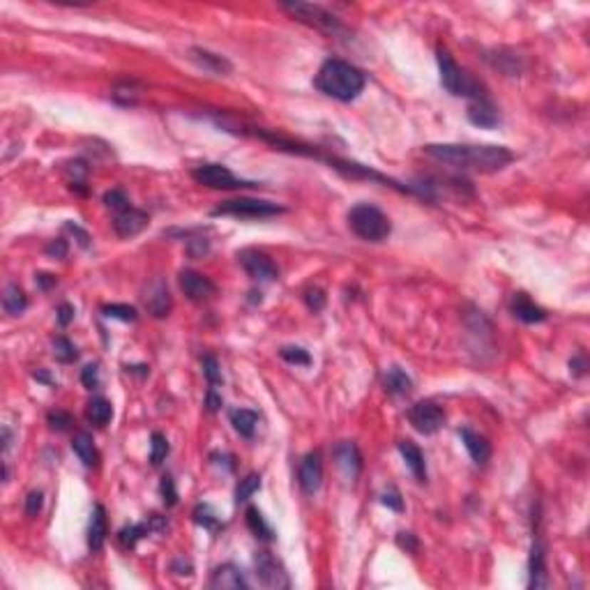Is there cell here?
I'll return each instance as SVG.
<instances>
[{
    "mask_svg": "<svg viewBox=\"0 0 590 590\" xmlns=\"http://www.w3.org/2000/svg\"><path fill=\"white\" fill-rule=\"evenodd\" d=\"M425 152L440 164H450L455 169L496 173L514 160V155L503 145H473V143H429Z\"/></svg>",
    "mask_w": 590,
    "mask_h": 590,
    "instance_id": "1",
    "label": "cell"
},
{
    "mask_svg": "<svg viewBox=\"0 0 590 590\" xmlns=\"http://www.w3.org/2000/svg\"><path fill=\"white\" fill-rule=\"evenodd\" d=\"M316 88L332 100L353 102L365 90V74L356 65L339 61V58H330L321 65L316 74Z\"/></svg>",
    "mask_w": 590,
    "mask_h": 590,
    "instance_id": "2",
    "label": "cell"
},
{
    "mask_svg": "<svg viewBox=\"0 0 590 590\" xmlns=\"http://www.w3.org/2000/svg\"><path fill=\"white\" fill-rule=\"evenodd\" d=\"M438 72H440V83L442 88L450 93V95H457V97H470V100H482V97H487L485 90H482V86L475 81L473 76L466 74L461 67L455 63V58H452L445 48H438Z\"/></svg>",
    "mask_w": 590,
    "mask_h": 590,
    "instance_id": "3",
    "label": "cell"
},
{
    "mask_svg": "<svg viewBox=\"0 0 590 590\" xmlns=\"http://www.w3.org/2000/svg\"><path fill=\"white\" fill-rule=\"evenodd\" d=\"M348 226H351V231L358 235V238L367 240V242L385 240L390 235V231H392L390 219L378 208H373V205H369V203H360V205H356V208H351Z\"/></svg>",
    "mask_w": 590,
    "mask_h": 590,
    "instance_id": "4",
    "label": "cell"
},
{
    "mask_svg": "<svg viewBox=\"0 0 590 590\" xmlns=\"http://www.w3.org/2000/svg\"><path fill=\"white\" fill-rule=\"evenodd\" d=\"M284 208L270 201L259 199H231L212 210V217H240V219H268L281 214Z\"/></svg>",
    "mask_w": 590,
    "mask_h": 590,
    "instance_id": "5",
    "label": "cell"
},
{
    "mask_svg": "<svg viewBox=\"0 0 590 590\" xmlns=\"http://www.w3.org/2000/svg\"><path fill=\"white\" fill-rule=\"evenodd\" d=\"M281 9H286L291 16H295L298 21L307 24L316 31L326 33V35H339L343 33V24L337 16L330 14L328 9H323L321 5H311V3H281Z\"/></svg>",
    "mask_w": 590,
    "mask_h": 590,
    "instance_id": "6",
    "label": "cell"
},
{
    "mask_svg": "<svg viewBox=\"0 0 590 590\" xmlns=\"http://www.w3.org/2000/svg\"><path fill=\"white\" fill-rule=\"evenodd\" d=\"M192 178L208 187V190H240V187H257L254 182L240 180L226 169L224 164H201L192 171Z\"/></svg>",
    "mask_w": 590,
    "mask_h": 590,
    "instance_id": "7",
    "label": "cell"
},
{
    "mask_svg": "<svg viewBox=\"0 0 590 590\" xmlns=\"http://www.w3.org/2000/svg\"><path fill=\"white\" fill-rule=\"evenodd\" d=\"M254 567H257L259 584L272 590H286L291 588V579L286 574V569L274 558L270 552H259L254 558Z\"/></svg>",
    "mask_w": 590,
    "mask_h": 590,
    "instance_id": "8",
    "label": "cell"
},
{
    "mask_svg": "<svg viewBox=\"0 0 590 590\" xmlns=\"http://www.w3.org/2000/svg\"><path fill=\"white\" fill-rule=\"evenodd\" d=\"M408 420H410V425L420 431V434L431 436V434H436L442 425H445V413H442V408L436 406L434 401H418L415 406H410Z\"/></svg>",
    "mask_w": 590,
    "mask_h": 590,
    "instance_id": "9",
    "label": "cell"
},
{
    "mask_svg": "<svg viewBox=\"0 0 590 590\" xmlns=\"http://www.w3.org/2000/svg\"><path fill=\"white\" fill-rule=\"evenodd\" d=\"M238 259H240V265L244 268V272H247L252 279H257V281H274L277 279V265L272 263L270 257H265L263 252L244 249Z\"/></svg>",
    "mask_w": 590,
    "mask_h": 590,
    "instance_id": "10",
    "label": "cell"
},
{
    "mask_svg": "<svg viewBox=\"0 0 590 590\" xmlns=\"http://www.w3.org/2000/svg\"><path fill=\"white\" fill-rule=\"evenodd\" d=\"M180 289L192 302H208L212 295L217 293V286H214L205 274L194 272V270L180 272Z\"/></svg>",
    "mask_w": 590,
    "mask_h": 590,
    "instance_id": "11",
    "label": "cell"
},
{
    "mask_svg": "<svg viewBox=\"0 0 590 590\" xmlns=\"http://www.w3.org/2000/svg\"><path fill=\"white\" fill-rule=\"evenodd\" d=\"M143 302H145V309L150 311L155 319L169 316V311L173 307L169 286H166L162 279H155L152 284H148V291L143 295Z\"/></svg>",
    "mask_w": 590,
    "mask_h": 590,
    "instance_id": "12",
    "label": "cell"
},
{
    "mask_svg": "<svg viewBox=\"0 0 590 590\" xmlns=\"http://www.w3.org/2000/svg\"><path fill=\"white\" fill-rule=\"evenodd\" d=\"M298 480H300V487L304 494H316L319 491L321 482H323V461H321L319 452H309V455L302 459Z\"/></svg>",
    "mask_w": 590,
    "mask_h": 590,
    "instance_id": "13",
    "label": "cell"
},
{
    "mask_svg": "<svg viewBox=\"0 0 590 590\" xmlns=\"http://www.w3.org/2000/svg\"><path fill=\"white\" fill-rule=\"evenodd\" d=\"M145 226H148V214L136 208H127L113 217V231L120 235V238H134V235H139Z\"/></svg>",
    "mask_w": 590,
    "mask_h": 590,
    "instance_id": "14",
    "label": "cell"
},
{
    "mask_svg": "<svg viewBox=\"0 0 590 590\" xmlns=\"http://www.w3.org/2000/svg\"><path fill=\"white\" fill-rule=\"evenodd\" d=\"M247 586L249 584H247V579H244L242 569L235 567L233 563L219 565L210 576V588H217V590H240Z\"/></svg>",
    "mask_w": 590,
    "mask_h": 590,
    "instance_id": "15",
    "label": "cell"
},
{
    "mask_svg": "<svg viewBox=\"0 0 590 590\" xmlns=\"http://www.w3.org/2000/svg\"><path fill=\"white\" fill-rule=\"evenodd\" d=\"M334 459H337V466L343 470V475L356 480L362 470V457L356 442H339L334 447Z\"/></svg>",
    "mask_w": 590,
    "mask_h": 590,
    "instance_id": "16",
    "label": "cell"
},
{
    "mask_svg": "<svg viewBox=\"0 0 590 590\" xmlns=\"http://www.w3.org/2000/svg\"><path fill=\"white\" fill-rule=\"evenodd\" d=\"M509 311L514 314L519 321L524 323H542L547 321V311L542 307H537V304L528 298L526 293H514L512 300H509Z\"/></svg>",
    "mask_w": 590,
    "mask_h": 590,
    "instance_id": "17",
    "label": "cell"
},
{
    "mask_svg": "<svg viewBox=\"0 0 590 590\" xmlns=\"http://www.w3.org/2000/svg\"><path fill=\"white\" fill-rule=\"evenodd\" d=\"M459 436L464 440V447L468 450L470 459H473L477 466H485L491 457V442L473 429H461Z\"/></svg>",
    "mask_w": 590,
    "mask_h": 590,
    "instance_id": "18",
    "label": "cell"
},
{
    "mask_svg": "<svg viewBox=\"0 0 590 590\" xmlns=\"http://www.w3.org/2000/svg\"><path fill=\"white\" fill-rule=\"evenodd\" d=\"M468 120L477 125V127H496L500 123V115L496 111V106L489 102V97H482V100H475L468 106Z\"/></svg>",
    "mask_w": 590,
    "mask_h": 590,
    "instance_id": "19",
    "label": "cell"
},
{
    "mask_svg": "<svg viewBox=\"0 0 590 590\" xmlns=\"http://www.w3.org/2000/svg\"><path fill=\"white\" fill-rule=\"evenodd\" d=\"M547 554H544V544L533 542V549H530V560H528V569H530V588H544L547 586Z\"/></svg>",
    "mask_w": 590,
    "mask_h": 590,
    "instance_id": "20",
    "label": "cell"
},
{
    "mask_svg": "<svg viewBox=\"0 0 590 590\" xmlns=\"http://www.w3.org/2000/svg\"><path fill=\"white\" fill-rule=\"evenodd\" d=\"M399 452L401 457H404L406 466L410 468V473L415 475L418 482H427V464H425V455H422V450L415 445V442L410 440H401L399 442Z\"/></svg>",
    "mask_w": 590,
    "mask_h": 590,
    "instance_id": "21",
    "label": "cell"
},
{
    "mask_svg": "<svg viewBox=\"0 0 590 590\" xmlns=\"http://www.w3.org/2000/svg\"><path fill=\"white\" fill-rule=\"evenodd\" d=\"M104 539H106V512L102 505H95L90 514V524H88V547L93 552H100L104 547Z\"/></svg>",
    "mask_w": 590,
    "mask_h": 590,
    "instance_id": "22",
    "label": "cell"
},
{
    "mask_svg": "<svg viewBox=\"0 0 590 590\" xmlns=\"http://www.w3.org/2000/svg\"><path fill=\"white\" fill-rule=\"evenodd\" d=\"M192 61L196 65H201L203 70H208V72H214V74H229L233 67L231 63L226 61V58L217 56V53H210V51H205V48H192Z\"/></svg>",
    "mask_w": 590,
    "mask_h": 590,
    "instance_id": "23",
    "label": "cell"
},
{
    "mask_svg": "<svg viewBox=\"0 0 590 590\" xmlns=\"http://www.w3.org/2000/svg\"><path fill=\"white\" fill-rule=\"evenodd\" d=\"M72 447L76 452V457L83 461V466L88 468H95L100 464V452H97L95 442H93V436L81 431V434H76L74 440H72Z\"/></svg>",
    "mask_w": 590,
    "mask_h": 590,
    "instance_id": "24",
    "label": "cell"
},
{
    "mask_svg": "<svg viewBox=\"0 0 590 590\" xmlns=\"http://www.w3.org/2000/svg\"><path fill=\"white\" fill-rule=\"evenodd\" d=\"M231 425L240 436L252 438L254 431L259 427V415L247 408H235V410H231Z\"/></svg>",
    "mask_w": 590,
    "mask_h": 590,
    "instance_id": "25",
    "label": "cell"
},
{
    "mask_svg": "<svg viewBox=\"0 0 590 590\" xmlns=\"http://www.w3.org/2000/svg\"><path fill=\"white\" fill-rule=\"evenodd\" d=\"M3 307L9 316H19V314H24L26 307H28V298L26 293L21 291L19 284H7L5 291H3Z\"/></svg>",
    "mask_w": 590,
    "mask_h": 590,
    "instance_id": "26",
    "label": "cell"
},
{
    "mask_svg": "<svg viewBox=\"0 0 590 590\" xmlns=\"http://www.w3.org/2000/svg\"><path fill=\"white\" fill-rule=\"evenodd\" d=\"M383 383H385V390L390 395H408L413 390V381L406 371H401L399 367H392L385 371V376H383Z\"/></svg>",
    "mask_w": 590,
    "mask_h": 590,
    "instance_id": "27",
    "label": "cell"
},
{
    "mask_svg": "<svg viewBox=\"0 0 590 590\" xmlns=\"http://www.w3.org/2000/svg\"><path fill=\"white\" fill-rule=\"evenodd\" d=\"M86 415H88V420H90L95 427H106L111 422V418H113V408H111V404L104 397H95L90 404H88Z\"/></svg>",
    "mask_w": 590,
    "mask_h": 590,
    "instance_id": "28",
    "label": "cell"
},
{
    "mask_svg": "<svg viewBox=\"0 0 590 590\" xmlns=\"http://www.w3.org/2000/svg\"><path fill=\"white\" fill-rule=\"evenodd\" d=\"M244 517H247V526H249V530H252L254 535H257L259 539H263V542H272V539H274V530L270 528V524L263 519V514L259 512L257 507H249Z\"/></svg>",
    "mask_w": 590,
    "mask_h": 590,
    "instance_id": "29",
    "label": "cell"
},
{
    "mask_svg": "<svg viewBox=\"0 0 590 590\" xmlns=\"http://www.w3.org/2000/svg\"><path fill=\"white\" fill-rule=\"evenodd\" d=\"M150 524L148 521H143V524H132V526H125L120 530V535H118V539H120V544L125 549H134L136 542H139L141 537H145L148 533H150Z\"/></svg>",
    "mask_w": 590,
    "mask_h": 590,
    "instance_id": "30",
    "label": "cell"
},
{
    "mask_svg": "<svg viewBox=\"0 0 590 590\" xmlns=\"http://www.w3.org/2000/svg\"><path fill=\"white\" fill-rule=\"evenodd\" d=\"M152 442H150V464L152 466H160L162 461L169 457V440H166V436L164 434H160V431H155L152 434V438H150Z\"/></svg>",
    "mask_w": 590,
    "mask_h": 590,
    "instance_id": "31",
    "label": "cell"
},
{
    "mask_svg": "<svg viewBox=\"0 0 590 590\" xmlns=\"http://www.w3.org/2000/svg\"><path fill=\"white\" fill-rule=\"evenodd\" d=\"M259 489H261V477L257 473H252L244 480H240L238 489H235V503H244V500H249Z\"/></svg>",
    "mask_w": 590,
    "mask_h": 590,
    "instance_id": "32",
    "label": "cell"
},
{
    "mask_svg": "<svg viewBox=\"0 0 590 590\" xmlns=\"http://www.w3.org/2000/svg\"><path fill=\"white\" fill-rule=\"evenodd\" d=\"M194 521H196L199 526L208 528V530H219V528H222L217 514H214V509H212L210 505H205V503L194 509Z\"/></svg>",
    "mask_w": 590,
    "mask_h": 590,
    "instance_id": "33",
    "label": "cell"
},
{
    "mask_svg": "<svg viewBox=\"0 0 590 590\" xmlns=\"http://www.w3.org/2000/svg\"><path fill=\"white\" fill-rule=\"evenodd\" d=\"M279 356H281V360H286L289 365H302V367L311 365V356L300 346H284L279 351Z\"/></svg>",
    "mask_w": 590,
    "mask_h": 590,
    "instance_id": "34",
    "label": "cell"
},
{
    "mask_svg": "<svg viewBox=\"0 0 590 590\" xmlns=\"http://www.w3.org/2000/svg\"><path fill=\"white\" fill-rule=\"evenodd\" d=\"M53 356L61 360V362H72L76 360V348H74V343L67 339V337H56L53 341Z\"/></svg>",
    "mask_w": 590,
    "mask_h": 590,
    "instance_id": "35",
    "label": "cell"
},
{
    "mask_svg": "<svg viewBox=\"0 0 590 590\" xmlns=\"http://www.w3.org/2000/svg\"><path fill=\"white\" fill-rule=\"evenodd\" d=\"M102 311H104V316L118 319V321H125V323L136 321V309L130 307V304H106V307H104Z\"/></svg>",
    "mask_w": 590,
    "mask_h": 590,
    "instance_id": "36",
    "label": "cell"
},
{
    "mask_svg": "<svg viewBox=\"0 0 590 590\" xmlns=\"http://www.w3.org/2000/svg\"><path fill=\"white\" fill-rule=\"evenodd\" d=\"M46 422H48V427L56 429V431H67L72 425H74V420L70 413H65V410H51L46 415Z\"/></svg>",
    "mask_w": 590,
    "mask_h": 590,
    "instance_id": "37",
    "label": "cell"
},
{
    "mask_svg": "<svg viewBox=\"0 0 590 590\" xmlns=\"http://www.w3.org/2000/svg\"><path fill=\"white\" fill-rule=\"evenodd\" d=\"M203 373H205V378H208L210 385H219L222 383V369H219L217 358H212V356L203 358Z\"/></svg>",
    "mask_w": 590,
    "mask_h": 590,
    "instance_id": "38",
    "label": "cell"
},
{
    "mask_svg": "<svg viewBox=\"0 0 590 590\" xmlns=\"http://www.w3.org/2000/svg\"><path fill=\"white\" fill-rule=\"evenodd\" d=\"M160 491H162V498H164V505L166 507H173L175 503H178V491H175V482H173L171 475H164L162 477Z\"/></svg>",
    "mask_w": 590,
    "mask_h": 590,
    "instance_id": "39",
    "label": "cell"
},
{
    "mask_svg": "<svg viewBox=\"0 0 590 590\" xmlns=\"http://www.w3.org/2000/svg\"><path fill=\"white\" fill-rule=\"evenodd\" d=\"M104 203L109 205L111 210H118V212H123L130 208V201H127V194L120 192V190H111V192H106L104 194Z\"/></svg>",
    "mask_w": 590,
    "mask_h": 590,
    "instance_id": "40",
    "label": "cell"
},
{
    "mask_svg": "<svg viewBox=\"0 0 590 590\" xmlns=\"http://www.w3.org/2000/svg\"><path fill=\"white\" fill-rule=\"evenodd\" d=\"M304 302H307L309 309L321 311L323 307H326V295H323L321 289H309V291H304Z\"/></svg>",
    "mask_w": 590,
    "mask_h": 590,
    "instance_id": "41",
    "label": "cell"
},
{
    "mask_svg": "<svg viewBox=\"0 0 590 590\" xmlns=\"http://www.w3.org/2000/svg\"><path fill=\"white\" fill-rule=\"evenodd\" d=\"M81 383H83L88 390H97V388H100V369H97V365H88L81 371Z\"/></svg>",
    "mask_w": 590,
    "mask_h": 590,
    "instance_id": "42",
    "label": "cell"
},
{
    "mask_svg": "<svg viewBox=\"0 0 590 590\" xmlns=\"http://www.w3.org/2000/svg\"><path fill=\"white\" fill-rule=\"evenodd\" d=\"M42 503H44V496L42 491H31L26 498V514L28 517H37L39 509H42Z\"/></svg>",
    "mask_w": 590,
    "mask_h": 590,
    "instance_id": "43",
    "label": "cell"
},
{
    "mask_svg": "<svg viewBox=\"0 0 590 590\" xmlns=\"http://www.w3.org/2000/svg\"><path fill=\"white\" fill-rule=\"evenodd\" d=\"M381 503L385 505V507H390V509H395V512H401V509H404V503H401V496L397 494L395 489L385 491V494H383V498H381Z\"/></svg>",
    "mask_w": 590,
    "mask_h": 590,
    "instance_id": "44",
    "label": "cell"
},
{
    "mask_svg": "<svg viewBox=\"0 0 590 590\" xmlns=\"http://www.w3.org/2000/svg\"><path fill=\"white\" fill-rule=\"evenodd\" d=\"M74 319V307H70V304H61L58 307V323H61L63 328H67L72 323Z\"/></svg>",
    "mask_w": 590,
    "mask_h": 590,
    "instance_id": "45",
    "label": "cell"
},
{
    "mask_svg": "<svg viewBox=\"0 0 590 590\" xmlns=\"http://www.w3.org/2000/svg\"><path fill=\"white\" fill-rule=\"evenodd\" d=\"M397 544L401 549H406V552H415V549H418V539L413 537V533H399Z\"/></svg>",
    "mask_w": 590,
    "mask_h": 590,
    "instance_id": "46",
    "label": "cell"
},
{
    "mask_svg": "<svg viewBox=\"0 0 590 590\" xmlns=\"http://www.w3.org/2000/svg\"><path fill=\"white\" fill-rule=\"evenodd\" d=\"M46 252L51 254V257H56V259H63L65 254H67V244H65V240H53L46 247Z\"/></svg>",
    "mask_w": 590,
    "mask_h": 590,
    "instance_id": "47",
    "label": "cell"
},
{
    "mask_svg": "<svg viewBox=\"0 0 590 590\" xmlns=\"http://www.w3.org/2000/svg\"><path fill=\"white\" fill-rule=\"evenodd\" d=\"M222 404H224L222 397H219L214 390H210V392H208V397H205V406H208V410H210V413H217V410L222 408Z\"/></svg>",
    "mask_w": 590,
    "mask_h": 590,
    "instance_id": "48",
    "label": "cell"
},
{
    "mask_svg": "<svg viewBox=\"0 0 590 590\" xmlns=\"http://www.w3.org/2000/svg\"><path fill=\"white\" fill-rule=\"evenodd\" d=\"M65 229H67V231H72V233L76 235V238H78V244H81V247H88V244H90V242H88V240H90V238H88V233H86V231H81V229H78L76 224L67 222V224H65Z\"/></svg>",
    "mask_w": 590,
    "mask_h": 590,
    "instance_id": "49",
    "label": "cell"
},
{
    "mask_svg": "<svg viewBox=\"0 0 590 590\" xmlns=\"http://www.w3.org/2000/svg\"><path fill=\"white\" fill-rule=\"evenodd\" d=\"M586 358L584 356H579L574 360H569V371H574V376H584L586 373Z\"/></svg>",
    "mask_w": 590,
    "mask_h": 590,
    "instance_id": "50",
    "label": "cell"
},
{
    "mask_svg": "<svg viewBox=\"0 0 590 590\" xmlns=\"http://www.w3.org/2000/svg\"><path fill=\"white\" fill-rule=\"evenodd\" d=\"M171 569H173L175 574H192V565L187 563V560H182V558L175 560V563L171 565Z\"/></svg>",
    "mask_w": 590,
    "mask_h": 590,
    "instance_id": "51",
    "label": "cell"
},
{
    "mask_svg": "<svg viewBox=\"0 0 590 590\" xmlns=\"http://www.w3.org/2000/svg\"><path fill=\"white\" fill-rule=\"evenodd\" d=\"M37 281H39V286L46 291L56 284V277H51V274H37Z\"/></svg>",
    "mask_w": 590,
    "mask_h": 590,
    "instance_id": "52",
    "label": "cell"
},
{
    "mask_svg": "<svg viewBox=\"0 0 590 590\" xmlns=\"http://www.w3.org/2000/svg\"><path fill=\"white\" fill-rule=\"evenodd\" d=\"M9 440H12V434H9V429H3V452L9 450Z\"/></svg>",
    "mask_w": 590,
    "mask_h": 590,
    "instance_id": "53",
    "label": "cell"
}]
</instances>
